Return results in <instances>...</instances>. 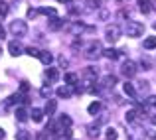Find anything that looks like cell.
Masks as SVG:
<instances>
[{
  "label": "cell",
  "mask_w": 156,
  "mask_h": 140,
  "mask_svg": "<svg viewBox=\"0 0 156 140\" xmlns=\"http://www.w3.org/2000/svg\"><path fill=\"white\" fill-rule=\"evenodd\" d=\"M126 36L129 38H140V36H144V24L140 22H129L126 24Z\"/></svg>",
  "instance_id": "1"
},
{
  "label": "cell",
  "mask_w": 156,
  "mask_h": 140,
  "mask_svg": "<svg viewBox=\"0 0 156 140\" xmlns=\"http://www.w3.org/2000/svg\"><path fill=\"white\" fill-rule=\"evenodd\" d=\"M99 55H103V47L99 42H91L83 51V57H87V59H97Z\"/></svg>",
  "instance_id": "2"
},
{
  "label": "cell",
  "mask_w": 156,
  "mask_h": 140,
  "mask_svg": "<svg viewBox=\"0 0 156 140\" xmlns=\"http://www.w3.org/2000/svg\"><path fill=\"white\" fill-rule=\"evenodd\" d=\"M10 34L12 36H18V38L26 36L28 34V24L24 22V20H14V22L10 24Z\"/></svg>",
  "instance_id": "3"
},
{
  "label": "cell",
  "mask_w": 156,
  "mask_h": 140,
  "mask_svg": "<svg viewBox=\"0 0 156 140\" xmlns=\"http://www.w3.org/2000/svg\"><path fill=\"white\" fill-rule=\"evenodd\" d=\"M105 38L109 40V42H117L119 38H121V28L117 26V24H115V26H107L105 28Z\"/></svg>",
  "instance_id": "4"
},
{
  "label": "cell",
  "mask_w": 156,
  "mask_h": 140,
  "mask_svg": "<svg viewBox=\"0 0 156 140\" xmlns=\"http://www.w3.org/2000/svg\"><path fill=\"white\" fill-rule=\"evenodd\" d=\"M136 65H134V61H125V63H122V67H121V73H122V75H125V77H129V79H130V77H134V75H136Z\"/></svg>",
  "instance_id": "5"
},
{
  "label": "cell",
  "mask_w": 156,
  "mask_h": 140,
  "mask_svg": "<svg viewBox=\"0 0 156 140\" xmlns=\"http://www.w3.org/2000/svg\"><path fill=\"white\" fill-rule=\"evenodd\" d=\"M8 51H10V55H20V53H24V46L18 40H14V42L8 44Z\"/></svg>",
  "instance_id": "6"
},
{
  "label": "cell",
  "mask_w": 156,
  "mask_h": 140,
  "mask_svg": "<svg viewBox=\"0 0 156 140\" xmlns=\"http://www.w3.org/2000/svg\"><path fill=\"white\" fill-rule=\"evenodd\" d=\"M48 26H50V30H61V28H63V20L57 18V16H51V18L48 20Z\"/></svg>",
  "instance_id": "7"
},
{
  "label": "cell",
  "mask_w": 156,
  "mask_h": 140,
  "mask_svg": "<svg viewBox=\"0 0 156 140\" xmlns=\"http://www.w3.org/2000/svg\"><path fill=\"white\" fill-rule=\"evenodd\" d=\"M101 6V0H85V12H95Z\"/></svg>",
  "instance_id": "8"
},
{
  "label": "cell",
  "mask_w": 156,
  "mask_h": 140,
  "mask_svg": "<svg viewBox=\"0 0 156 140\" xmlns=\"http://www.w3.org/2000/svg\"><path fill=\"white\" fill-rule=\"evenodd\" d=\"M28 114H30V113H28V110L24 109V107H18V109H16V121H20V122H26L28 118H30Z\"/></svg>",
  "instance_id": "9"
},
{
  "label": "cell",
  "mask_w": 156,
  "mask_h": 140,
  "mask_svg": "<svg viewBox=\"0 0 156 140\" xmlns=\"http://www.w3.org/2000/svg\"><path fill=\"white\" fill-rule=\"evenodd\" d=\"M83 30H85V26L81 22H73V24H69V26H67V32H69V34H81Z\"/></svg>",
  "instance_id": "10"
},
{
  "label": "cell",
  "mask_w": 156,
  "mask_h": 140,
  "mask_svg": "<svg viewBox=\"0 0 156 140\" xmlns=\"http://www.w3.org/2000/svg\"><path fill=\"white\" fill-rule=\"evenodd\" d=\"M40 61H42V63L44 65H48V67H50V65H51V61H53V55H51V53L50 51H40Z\"/></svg>",
  "instance_id": "11"
},
{
  "label": "cell",
  "mask_w": 156,
  "mask_h": 140,
  "mask_svg": "<svg viewBox=\"0 0 156 140\" xmlns=\"http://www.w3.org/2000/svg\"><path fill=\"white\" fill-rule=\"evenodd\" d=\"M103 55L107 57V59H117V57L121 55V51L115 49V47H107V49H103Z\"/></svg>",
  "instance_id": "12"
},
{
  "label": "cell",
  "mask_w": 156,
  "mask_h": 140,
  "mask_svg": "<svg viewBox=\"0 0 156 140\" xmlns=\"http://www.w3.org/2000/svg\"><path fill=\"white\" fill-rule=\"evenodd\" d=\"M20 101L28 103V97H22L20 93H14V95H10V97H8V105H16V103H20Z\"/></svg>",
  "instance_id": "13"
},
{
  "label": "cell",
  "mask_w": 156,
  "mask_h": 140,
  "mask_svg": "<svg viewBox=\"0 0 156 140\" xmlns=\"http://www.w3.org/2000/svg\"><path fill=\"white\" fill-rule=\"evenodd\" d=\"M87 134H89L91 138H97V136L101 134V130H99V124H89V126H87Z\"/></svg>",
  "instance_id": "14"
},
{
  "label": "cell",
  "mask_w": 156,
  "mask_h": 140,
  "mask_svg": "<svg viewBox=\"0 0 156 140\" xmlns=\"http://www.w3.org/2000/svg\"><path fill=\"white\" fill-rule=\"evenodd\" d=\"M55 93H57L59 99H69V97H71V89H69V87H59Z\"/></svg>",
  "instance_id": "15"
},
{
  "label": "cell",
  "mask_w": 156,
  "mask_h": 140,
  "mask_svg": "<svg viewBox=\"0 0 156 140\" xmlns=\"http://www.w3.org/2000/svg\"><path fill=\"white\" fill-rule=\"evenodd\" d=\"M46 77H48L50 81H57L59 73H57V69H55V67H48V69H46Z\"/></svg>",
  "instance_id": "16"
},
{
  "label": "cell",
  "mask_w": 156,
  "mask_h": 140,
  "mask_svg": "<svg viewBox=\"0 0 156 140\" xmlns=\"http://www.w3.org/2000/svg\"><path fill=\"white\" fill-rule=\"evenodd\" d=\"M30 114H32V118H34V122H42L44 121V110L42 109H34Z\"/></svg>",
  "instance_id": "17"
},
{
  "label": "cell",
  "mask_w": 156,
  "mask_h": 140,
  "mask_svg": "<svg viewBox=\"0 0 156 140\" xmlns=\"http://www.w3.org/2000/svg\"><path fill=\"white\" fill-rule=\"evenodd\" d=\"M55 109H57V103H55V99H50V101H48V105H46V113L51 117V114L55 113Z\"/></svg>",
  "instance_id": "18"
},
{
  "label": "cell",
  "mask_w": 156,
  "mask_h": 140,
  "mask_svg": "<svg viewBox=\"0 0 156 140\" xmlns=\"http://www.w3.org/2000/svg\"><path fill=\"white\" fill-rule=\"evenodd\" d=\"M117 85V77L115 75H107L103 79V87H115Z\"/></svg>",
  "instance_id": "19"
},
{
  "label": "cell",
  "mask_w": 156,
  "mask_h": 140,
  "mask_svg": "<svg viewBox=\"0 0 156 140\" xmlns=\"http://www.w3.org/2000/svg\"><path fill=\"white\" fill-rule=\"evenodd\" d=\"M138 4H140L138 8H140L142 14H148L150 12V0H138Z\"/></svg>",
  "instance_id": "20"
},
{
  "label": "cell",
  "mask_w": 156,
  "mask_h": 140,
  "mask_svg": "<svg viewBox=\"0 0 156 140\" xmlns=\"http://www.w3.org/2000/svg\"><path fill=\"white\" fill-rule=\"evenodd\" d=\"M156 47V36H150V38L144 40V49H154Z\"/></svg>",
  "instance_id": "21"
},
{
  "label": "cell",
  "mask_w": 156,
  "mask_h": 140,
  "mask_svg": "<svg viewBox=\"0 0 156 140\" xmlns=\"http://www.w3.org/2000/svg\"><path fill=\"white\" fill-rule=\"evenodd\" d=\"M16 140H32V134L28 130H18L16 132Z\"/></svg>",
  "instance_id": "22"
},
{
  "label": "cell",
  "mask_w": 156,
  "mask_h": 140,
  "mask_svg": "<svg viewBox=\"0 0 156 140\" xmlns=\"http://www.w3.org/2000/svg\"><path fill=\"white\" fill-rule=\"evenodd\" d=\"M65 83L67 85H77V75L75 73H65Z\"/></svg>",
  "instance_id": "23"
},
{
  "label": "cell",
  "mask_w": 156,
  "mask_h": 140,
  "mask_svg": "<svg viewBox=\"0 0 156 140\" xmlns=\"http://www.w3.org/2000/svg\"><path fill=\"white\" fill-rule=\"evenodd\" d=\"M125 93L129 95V97H134V95H136V89H134V85H133V83H125Z\"/></svg>",
  "instance_id": "24"
},
{
  "label": "cell",
  "mask_w": 156,
  "mask_h": 140,
  "mask_svg": "<svg viewBox=\"0 0 156 140\" xmlns=\"http://www.w3.org/2000/svg\"><path fill=\"white\" fill-rule=\"evenodd\" d=\"M83 75H85V77H89V79L97 77V67H87V69L83 71Z\"/></svg>",
  "instance_id": "25"
},
{
  "label": "cell",
  "mask_w": 156,
  "mask_h": 140,
  "mask_svg": "<svg viewBox=\"0 0 156 140\" xmlns=\"http://www.w3.org/2000/svg\"><path fill=\"white\" fill-rule=\"evenodd\" d=\"M99 110H101V103H91V105H89V113L91 114L99 113Z\"/></svg>",
  "instance_id": "26"
},
{
  "label": "cell",
  "mask_w": 156,
  "mask_h": 140,
  "mask_svg": "<svg viewBox=\"0 0 156 140\" xmlns=\"http://www.w3.org/2000/svg\"><path fill=\"white\" fill-rule=\"evenodd\" d=\"M24 51H26L28 55H32V57H38L40 55V49L38 47H28V49H24Z\"/></svg>",
  "instance_id": "27"
},
{
  "label": "cell",
  "mask_w": 156,
  "mask_h": 140,
  "mask_svg": "<svg viewBox=\"0 0 156 140\" xmlns=\"http://www.w3.org/2000/svg\"><path fill=\"white\" fill-rule=\"evenodd\" d=\"M59 124L61 126H71V118H69L67 114H63V117L59 118Z\"/></svg>",
  "instance_id": "28"
},
{
  "label": "cell",
  "mask_w": 156,
  "mask_h": 140,
  "mask_svg": "<svg viewBox=\"0 0 156 140\" xmlns=\"http://www.w3.org/2000/svg\"><path fill=\"white\" fill-rule=\"evenodd\" d=\"M136 117H138V113H136V110H130V113H126V121H129V122L136 121Z\"/></svg>",
  "instance_id": "29"
},
{
  "label": "cell",
  "mask_w": 156,
  "mask_h": 140,
  "mask_svg": "<svg viewBox=\"0 0 156 140\" xmlns=\"http://www.w3.org/2000/svg\"><path fill=\"white\" fill-rule=\"evenodd\" d=\"M42 14H46V16H55V8H42Z\"/></svg>",
  "instance_id": "30"
},
{
  "label": "cell",
  "mask_w": 156,
  "mask_h": 140,
  "mask_svg": "<svg viewBox=\"0 0 156 140\" xmlns=\"http://www.w3.org/2000/svg\"><path fill=\"white\" fill-rule=\"evenodd\" d=\"M6 14H8V4L0 2V16H6Z\"/></svg>",
  "instance_id": "31"
},
{
  "label": "cell",
  "mask_w": 156,
  "mask_h": 140,
  "mask_svg": "<svg viewBox=\"0 0 156 140\" xmlns=\"http://www.w3.org/2000/svg\"><path fill=\"white\" fill-rule=\"evenodd\" d=\"M107 138H109V140H115V138H117V130L109 128V130H107Z\"/></svg>",
  "instance_id": "32"
},
{
  "label": "cell",
  "mask_w": 156,
  "mask_h": 140,
  "mask_svg": "<svg viewBox=\"0 0 156 140\" xmlns=\"http://www.w3.org/2000/svg\"><path fill=\"white\" fill-rule=\"evenodd\" d=\"M140 65H142V69H152V67H150V61H148V59H142Z\"/></svg>",
  "instance_id": "33"
},
{
  "label": "cell",
  "mask_w": 156,
  "mask_h": 140,
  "mask_svg": "<svg viewBox=\"0 0 156 140\" xmlns=\"http://www.w3.org/2000/svg\"><path fill=\"white\" fill-rule=\"evenodd\" d=\"M50 93H51V89L48 87V85H44V87H42V95H44V97H48Z\"/></svg>",
  "instance_id": "34"
},
{
  "label": "cell",
  "mask_w": 156,
  "mask_h": 140,
  "mask_svg": "<svg viewBox=\"0 0 156 140\" xmlns=\"http://www.w3.org/2000/svg\"><path fill=\"white\" fill-rule=\"evenodd\" d=\"M138 87H140L142 91H146V89H148V81H138Z\"/></svg>",
  "instance_id": "35"
},
{
  "label": "cell",
  "mask_w": 156,
  "mask_h": 140,
  "mask_svg": "<svg viewBox=\"0 0 156 140\" xmlns=\"http://www.w3.org/2000/svg\"><path fill=\"white\" fill-rule=\"evenodd\" d=\"M148 105L156 109V95H152V97H148Z\"/></svg>",
  "instance_id": "36"
},
{
  "label": "cell",
  "mask_w": 156,
  "mask_h": 140,
  "mask_svg": "<svg viewBox=\"0 0 156 140\" xmlns=\"http://www.w3.org/2000/svg\"><path fill=\"white\" fill-rule=\"evenodd\" d=\"M20 89H22V91L26 93L28 89H30V85H28V81H22V85H20Z\"/></svg>",
  "instance_id": "37"
},
{
  "label": "cell",
  "mask_w": 156,
  "mask_h": 140,
  "mask_svg": "<svg viewBox=\"0 0 156 140\" xmlns=\"http://www.w3.org/2000/svg\"><path fill=\"white\" fill-rule=\"evenodd\" d=\"M59 63H61V67H67V59H65V57H63V55H61V57H59Z\"/></svg>",
  "instance_id": "38"
},
{
  "label": "cell",
  "mask_w": 156,
  "mask_h": 140,
  "mask_svg": "<svg viewBox=\"0 0 156 140\" xmlns=\"http://www.w3.org/2000/svg\"><path fill=\"white\" fill-rule=\"evenodd\" d=\"M150 4H152V6H150V10H156V0H150Z\"/></svg>",
  "instance_id": "39"
},
{
  "label": "cell",
  "mask_w": 156,
  "mask_h": 140,
  "mask_svg": "<svg viewBox=\"0 0 156 140\" xmlns=\"http://www.w3.org/2000/svg\"><path fill=\"white\" fill-rule=\"evenodd\" d=\"M44 138H46V132H40L38 134V140H44Z\"/></svg>",
  "instance_id": "40"
},
{
  "label": "cell",
  "mask_w": 156,
  "mask_h": 140,
  "mask_svg": "<svg viewBox=\"0 0 156 140\" xmlns=\"http://www.w3.org/2000/svg\"><path fill=\"white\" fill-rule=\"evenodd\" d=\"M57 2H61V4H69L71 0H57Z\"/></svg>",
  "instance_id": "41"
},
{
  "label": "cell",
  "mask_w": 156,
  "mask_h": 140,
  "mask_svg": "<svg viewBox=\"0 0 156 140\" xmlns=\"http://www.w3.org/2000/svg\"><path fill=\"white\" fill-rule=\"evenodd\" d=\"M0 38H4V28L0 26Z\"/></svg>",
  "instance_id": "42"
},
{
  "label": "cell",
  "mask_w": 156,
  "mask_h": 140,
  "mask_svg": "<svg viewBox=\"0 0 156 140\" xmlns=\"http://www.w3.org/2000/svg\"><path fill=\"white\" fill-rule=\"evenodd\" d=\"M0 138H4V130L2 128H0Z\"/></svg>",
  "instance_id": "43"
},
{
  "label": "cell",
  "mask_w": 156,
  "mask_h": 140,
  "mask_svg": "<svg viewBox=\"0 0 156 140\" xmlns=\"http://www.w3.org/2000/svg\"><path fill=\"white\" fill-rule=\"evenodd\" d=\"M152 122H154V124H156V117H152Z\"/></svg>",
  "instance_id": "44"
},
{
  "label": "cell",
  "mask_w": 156,
  "mask_h": 140,
  "mask_svg": "<svg viewBox=\"0 0 156 140\" xmlns=\"http://www.w3.org/2000/svg\"><path fill=\"white\" fill-rule=\"evenodd\" d=\"M154 30H156V22H154Z\"/></svg>",
  "instance_id": "45"
}]
</instances>
